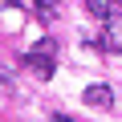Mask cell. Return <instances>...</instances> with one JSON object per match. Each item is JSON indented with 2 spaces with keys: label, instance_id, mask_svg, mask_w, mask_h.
<instances>
[{
  "label": "cell",
  "instance_id": "3957f363",
  "mask_svg": "<svg viewBox=\"0 0 122 122\" xmlns=\"http://www.w3.org/2000/svg\"><path fill=\"white\" fill-rule=\"evenodd\" d=\"M86 12L98 16V20H110L114 16V0H86Z\"/></svg>",
  "mask_w": 122,
  "mask_h": 122
},
{
  "label": "cell",
  "instance_id": "5b68a950",
  "mask_svg": "<svg viewBox=\"0 0 122 122\" xmlns=\"http://www.w3.org/2000/svg\"><path fill=\"white\" fill-rule=\"evenodd\" d=\"M53 122H73V118L69 114H53Z\"/></svg>",
  "mask_w": 122,
  "mask_h": 122
},
{
  "label": "cell",
  "instance_id": "6da1fadb",
  "mask_svg": "<svg viewBox=\"0 0 122 122\" xmlns=\"http://www.w3.org/2000/svg\"><path fill=\"white\" fill-rule=\"evenodd\" d=\"M53 53H57V45H53V41L45 37V41H41V45H37V49H33V53H29L25 61H29V65H33V69H37L41 77H49V73H53Z\"/></svg>",
  "mask_w": 122,
  "mask_h": 122
},
{
  "label": "cell",
  "instance_id": "7a4b0ae2",
  "mask_svg": "<svg viewBox=\"0 0 122 122\" xmlns=\"http://www.w3.org/2000/svg\"><path fill=\"white\" fill-rule=\"evenodd\" d=\"M81 98H86L90 106H110V102H114V90H110V86H102V81H94V86H86V90H81Z\"/></svg>",
  "mask_w": 122,
  "mask_h": 122
},
{
  "label": "cell",
  "instance_id": "277c9868",
  "mask_svg": "<svg viewBox=\"0 0 122 122\" xmlns=\"http://www.w3.org/2000/svg\"><path fill=\"white\" fill-rule=\"evenodd\" d=\"M37 4H41V12H45V16H49V12H53V8H57V4H61V0H37Z\"/></svg>",
  "mask_w": 122,
  "mask_h": 122
}]
</instances>
